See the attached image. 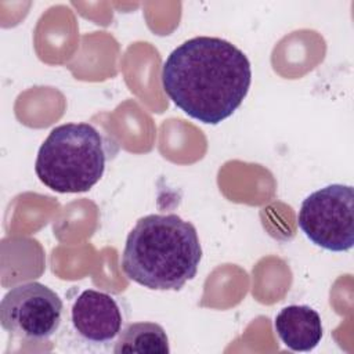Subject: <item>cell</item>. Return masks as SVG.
<instances>
[{
    "label": "cell",
    "mask_w": 354,
    "mask_h": 354,
    "mask_svg": "<svg viewBox=\"0 0 354 354\" xmlns=\"http://www.w3.org/2000/svg\"><path fill=\"white\" fill-rule=\"evenodd\" d=\"M252 83L245 53L212 36L192 37L176 47L162 66V86L189 118L218 124L243 102Z\"/></svg>",
    "instance_id": "obj_1"
},
{
    "label": "cell",
    "mask_w": 354,
    "mask_h": 354,
    "mask_svg": "<svg viewBox=\"0 0 354 354\" xmlns=\"http://www.w3.org/2000/svg\"><path fill=\"white\" fill-rule=\"evenodd\" d=\"M202 248L196 228L177 214H148L129 232L122 254L126 277L152 290H178L196 272Z\"/></svg>",
    "instance_id": "obj_2"
},
{
    "label": "cell",
    "mask_w": 354,
    "mask_h": 354,
    "mask_svg": "<svg viewBox=\"0 0 354 354\" xmlns=\"http://www.w3.org/2000/svg\"><path fill=\"white\" fill-rule=\"evenodd\" d=\"M105 163L101 133L90 123H65L54 127L40 145L35 171L51 191L79 194L101 180Z\"/></svg>",
    "instance_id": "obj_3"
},
{
    "label": "cell",
    "mask_w": 354,
    "mask_h": 354,
    "mask_svg": "<svg viewBox=\"0 0 354 354\" xmlns=\"http://www.w3.org/2000/svg\"><path fill=\"white\" fill-rule=\"evenodd\" d=\"M297 223L304 235L329 252H347L354 245V189L330 184L310 194L300 206Z\"/></svg>",
    "instance_id": "obj_4"
},
{
    "label": "cell",
    "mask_w": 354,
    "mask_h": 354,
    "mask_svg": "<svg viewBox=\"0 0 354 354\" xmlns=\"http://www.w3.org/2000/svg\"><path fill=\"white\" fill-rule=\"evenodd\" d=\"M62 300L40 282H25L11 288L0 303V324L12 336L44 340L59 328Z\"/></svg>",
    "instance_id": "obj_5"
},
{
    "label": "cell",
    "mask_w": 354,
    "mask_h": 354,
    "mask_svg": "<svg viewBox=\"0 0 354 354\" xmlns=\"http://www.w3.org/2000/svg\"><path fill=\"white\" fill-rule=\"evenodd\" d=\"M71 319L75 330L91 343L112 342L123 325L118 301L111 295L94 289H86L75 299Z\"/></svg>",
    "instance_id": "obj_6"
},
{
    "label": "cell",
    "mask_w": 354,
    "mask_h": 354,
    "mask_svg": "<svg viewBox=\"0 0 354 354\" xmlns=\"http://www.w3.org/2000/svg\"><path fill=\"white\" fill-rule=\"evenodd\" d=\"M274 328L281 342L292 351L314 350L324 335L319 314L306 304L283 307L275 317Z\"/></svg>",
    "instance_id": "obj_7"
},
{
    "label": "cell",
    "mask_w": 354,
    "mask_h": 354,
    "mask_svg": "<svg viewBox=\"0 0 354 354\" xmlns=\"http://www.w3.org/2000/svg\"><path fill=\"white\" fill-rule=\"evenodd\" d=\"M169 339L165 329L155 322H133L126 325L115 343L113 353L167 354Z\"/></svg>",
    "instance_id": "obj_8"
}]
</instances>
